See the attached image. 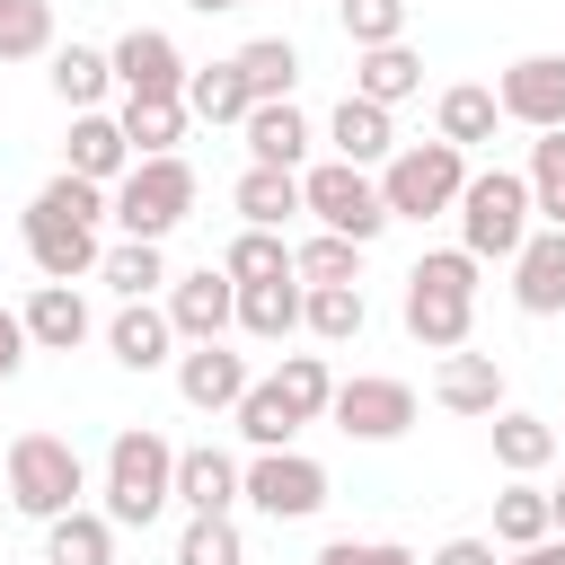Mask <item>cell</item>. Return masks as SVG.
Masks as SVG:
<instances>
[{"instance_id": "obj_20", "label": "cell", "mask_w": 565, "mask_h": 565, "mask_svg": "<svg viewBox=\"0 0 565 565\" xmlns=\"http://www.w3.org/2000/svg\"><path fill=\"white\" fill-rule=\"evenodd\" d=\"M433 406H450V415H494L503 406V362L494 353H441V371H433Z\"/></svg>"}, {"instance_id": "obj_17", "label": "cell", "mask_w": 565, "mask_h": 565, "mask_svg": "<svg viewBox=\"0 0 565 565\" xmlns=\"http://www.w3.org/2000/svg\"><path fill=\"white\" fill-rule=\"evenodd\" d=\"M62 168H71V177H88V185H115V177L132 168L124 124H115L106 106H79V115H71V141H62Z\"/></svg>"}, {"instance_id": "obj_49", "label": "cell", "mask_w": 565, "mask_h": 565, "mask_svg": "<svg viewBox=\"0 0 565 565\" xmlns=\"http://www.w3.org/2000/svg\"><path fill=\"white\" fill-rule=\"evenodd\" d=\"M194 18H221V9H247V0H185Z\"/></svg>"}, {"instance_id": "obj_24", "label": "cell", "mask_w": 565, "mask_h": 565, "mask_svg": "<svg viewBox=\"0 0 565 565\" xmlns=\"http://www.w3.org/2000/svg\"><path fill=\"white\" fill-rule=\"evenodd\" d=\"M230 212H238L247 230H282V221L300 212V168H256V159H247V177L230 185Z\"/></svg>"}, {"instance_id": "obj_28", "label": "cell", "mask_w": 565, "mask_h": 565, "mask_svg": "<svg viewBox=\"0 0 565 565\" xmlns=\"http://www.w3.org/2000/svg\"><path fill=\"white\" fill-rule=\"evenodd\" d=\"M238 327H247L256 344H282V335H300V274L238 282Z\"/></svg>"}, {"instance_id": "obj_42", "label": "cell", "mask_w": 565, "mask_h": 565, "mask_svg": "<svg viewBox=\"0 0 565 565\" xmlns=\"http://www.w3.org/2000/svg\"><path fill=\"white\" fill-rule=\"evenodd\" d=\"M274 388L300 406V424H318V415H327V397H335V371H327V353H282Z\"/></svg>"}, {"instance_id": "obj_37", "label": "cell", "mask_w": 565, "mask_h": 565, "mask_svg": "<svg viewBox=\"0 0 565 565\" xmlns=\"http://www.w3.org/2000/svg\"><path fill=\"white\" fill-rule=\"evenodd\" d=\"M177 565H247V539L230 512H185L177 530Z\"/></svg>"}, {"instance_id": "obj_50", "label": "cell", "mask_w": 565, "mask_h": 565, "mask_svg": "<svg viewBox=\"0 0 565 565\" xmlns=\"http://www.w3.org/2000/svg\"><path fill=\"white\" fill-rule=\"evenodd\" d=\"M0 494H9V468H0Z\"/></svg>"}, {"instance_id": "obj_38", "label": "cell", "mask_w": 565, "mask_h": 565, "mask_svg": "<svg viewBox=\"0 0 565 565\" xmlns=\"http://www.w3.org/2000/svg\"><path fill=\"white\" fill-rule=\"evenodd\" d=\"M221 274H230V282H274V274H291L282 230H247V221H238V238L221 247Z\"/></svg>"}, {"instance_id": "obj_19", "label": "cell", "mask_w": 565, "mask_h": 565, "mask_svg": "<svg viewBox=\"0 0 565 565\" xmlns=\"http://www.w3.org/2000/svg\"><path fill=\"white\" fill-rule=\"evenodd\" d=\"M106 353H115L124 371H159V362H177V327H168V309L124 300V309L106 318Z\"/></svg>"}, {"instance_id": "obj_36", "label": "cell", "mask_w": 565, "mask_h": 565, "mask_svg": "<svg viewBox=\"0 0 565 565\" xmlns=\"http://www.w3.org/2000/svg\"><path fill=\"white\" fill-rule=\"evenodd\" d=\"M97 274H106L124 300H150V291L168 282V256H159V238H115V247L97 256Z\"/></svg>"}, {"instance_id": "obj_33", "label": "cell", "mask_w": 565, "mask_h": 565, "mask_svg": "<svg viewBox=\"0 0 565 565\" xmlns=\"http://www.w3.org/2000/svg\"><path fill=\"white\" fill-rule=\"evenodd\" d=\"M44 79H53V97L79 115V106H97V97L115 88V62H106L97 44H53V71H44Z\"/></svg>"}, {"instance_id": "obj_22", "label": "cell", "mask_w": 565, "mask_h": 565, "mask_svg": "<svg viewBox=\"0 0 565 565\" xmlns=\"http://www.w3.org/2000/svg\"><path fill=\"white\" fill-rule=\"evenodd\" d=\"M327 141H335V159L380 168V159L397 150V124H388V106H371V97H353V88H344V106L327 115Z\"/></svg>"}, {"instance_id": "obj_16", "label": "cell", "mask_w": 565, "mask_h": 565, "mask_svg": "<svg viewBox=\"0 0 565 565\" xmlns=\"http://www.w3.org/2000/svg\"><path fill=\"white\" fill-rule=\"evenodd\" d=\"M18 327H26V344H35V353H79V344L97 335V318H88L79 282H35V291H26V309H18Z\"/></svg>"}, {"instance_id": "obj_46", "label": "cell", "mask_w": 565, "mask_h": 565, "mask_svg": "<svg viewBox=\"0 0 565 565\" xmlns=\"http://www.w3.org/2000/svg\"><path fill=\"white\" fill-rule=\"evenodd\" d=\"M18 362H26V327L18 309H0V380H18Z\"/></svg>"}, {"instance_id": "obj_32", "label": "cell", "mask_w": 565, "mask_h": 565, "mask_svg": "<svg viewBox=\"0 0 565 565\" xmlns=\"http://www.w3.org/2000/svg\"><path fill=\"white\" fill-rule=\"evenodd\" d=\"M115 124H124L132 159H159V150H177V141H185V124H194V115H185V97H124V115H115Z\"/></svg>"}, {"instance_id": "obj_30", "label": "cell", "mask_w": 565, "mask_h": 565, "mask_svg": "<svg viewBox=\"0 0 565 565\" xmlns=\"http://www.w3.org/2000/svg\"><path fill=\"white\" fill-rule=\"evenodd\" d=\"M230 415H238L247 450H291V441H300V406H291L274 380H247V397H238Z\"/></svg>"}, {"instance_id": "obj_15", "label": "cell", "mask_w": 565, "mask_h": 565, "mask_svg": "<svg viewBox=\"0 0 565 565\" xmlns=\"http://www.w3.org/2000/svg\"><path fill=\"white\" fill-rule=\"evenodd\" d=\"M512 309L521 318H565V230H530L512 247Z\"/></svg>"}, {"instance_id": "obj_29", "label": "cell", "mask_w": 565, "mask_h": 565, "mask_svg": "<svg viewBox=\"0 0 565 565\" xmlns=\"http://www.w3.org/2000/svg\"><path fill=\"white\" fill-rule=\"evenodd\" d=\"M230 62H238V79H247V97H256V106L300 88V44H291V35H247Z\"/></svg>"}, {"instance_id": "obj_26", "label": "cell", "mask_w": 565, "mask_h": 565, "mask_svg": "<svg viewBox=\"0 0 565 565\" xmlns=\"http://www.w3.org/2000/svg\"><path fill=\"white\" fill-rule=\"evenodd\" d=\"M177 503H185V512H230V503H238V459L212 450V441L177 450Z\"/></svg>"}, {"instance_id": "obj_40", "label": "cell", "mask_w": 565, "mask_h": 565, "mask_svg": "<svg viewBox=\"0 0 565 565\" xmlns=\"http://www.w3.org/2000/svg\"><path fill=\"white\" fill-rule=\"evenodd\" d=\"M53 53V0H0V62Z\"/></svg>"}, {"instance_id": "obj_48", "label": "cell", "mask_w": 565, "mask_h": 565, "mask_svg": "<svg viewBox=\"0 0 565 565\" xmlns=\"http://www.w3.org/2000/svg\"><path fill=\"white\" fill-rule=\"evenodd\" d=\"M547 530L565 539V486H547Z\"/></svg>"}, {"instance_id": "obj_27", "label": "cell", "mask_w": 565, "mask_h": 565, "mask_svg": "<svg viewBox=\"0 0 565 565\" xmlns=\"http://www.w3.org/2000/svg\"><path fill=\"white\" fill-rule=\"evenodd\" d=\"M44 565H115V521L88 512V503L53 512L44 521Z\"/></svg>"}, {"instance_id": "obj_7", "label": "cell", "mask_w": 565, "mask_h": 565, "mask_svg": "<svg viewBox=\"0 0 565 565\" xmlns=\"http://www.w3.org/2000/svg\"><path fill=\"white\" fill-rule=\"evenodd\" d=\"M0 468H9V503H18L26 521H53V512H71V503L88 494V459H79L62 433H18V441L0 450Z\"/></svg>"}, {"instance_id": "obj_14", "label": "cell", "mask_w": 565, "mask_h": 565, "mask_svg": "<svg viewBox=\"0 0 565 565\" xmlns=\"http://www.w3.org/2000/svg\"><path fill=\"white\" fill-rule=\"evenodd\" d=\"M247 380H256V371H247V353H230L221 335L177 353V397H185L194 415H230V406L247 397Z\"/></svg>"}, {"instance_id": "obj_12", "label": "cell", "mask_w": 565, "mask_h": 565, "mask_svg": "<svg viewBox=\"0 0 565 565\" xmlns=\"http://www.w3.org/2000/svg\"><path fill=\"white\" fill-rule=\"evenodd\" d=\"M168 327H177V344H212V335H230L238 327V282L221 274V265H194V274H168Z\"/></svg>"}, {"instance_id": "obj_2", "label": "cell", "mask_w": 565, "mask_h": 565, "mask_svg": "<svg viewBox=\"0 0 565 565\" xmlns=\"http://www.w3.org/2000/svg\"><path fill=\"white\" fill-rule=\"evenodd\" d=\"M477 256L468 247H424L415 265H406V300H397V318H406V335L424 344V353H459L468 344V327H477Z\"/></svg>"}, {"instance_id": "obj_21", "label": "cell", "mask_w": 565, "mask_h": 565, "mask_svg": "<svg viewBox=\"0 0 565 565\" xmlns=\"http://www.w3.org/2000/svg\"><path fill=\"white\" fill-rule=\"evenodd\" d=\"M424 88V53L397 35V44H362L353 53V97H371V106H406Z\"/></svg>"}, {"instance_id": "obj_25", "label": "cell", "mask_w": 565, "mask_h": 565, "mask_svg": "<svg viewBox=\"0 0 565 565\" xmlns=\"http://www.w3.org/2000/svg\"><path fill=\"white\" fill-rule=\"evenodd\" d=\"M300 327H309L318 344H353V335L371 327L362 282H300Z\"/></svg>"}, {"instance_id": "obj_47", "label": "cell", "mask_w": 565, "mask_h": 565, "mask_svg": "<svg viewBox=\"0 0 565 565\" xmlns=\"http://www.w3.org/2000/svg\"><path fill=\"white\" fill-rule=\"evenodd\" d=\"M503 565H565V539H556V530H547V539H530V547H512V556H503Z\"/></svg>"}, {"instance_id": "obj_35", "label": "cell", "mask_w": 565, "mask_h": 565, "mask_svg": "<svg viewBox=\"0 0 565 565\" xmlns=\"http://www.w3.org/2000/svg\"><path fill=\"white\" fill-rule=\"evenodd\" d=\"M521 185H530V212H539L547 230H565V124L530 141V168H521Z\"/></svg>"}, {"instance_id": "obj_31", "label": "cell", "mask_w": 565, "mask_h": 565, "mask_svg": "<svg viewBox=\"0 0 565 565\" xmlns=\"http://www.w3.org/2000/svg\"><path fill=\"white\" fill-rule=\"evenodd\" d=\"M494 124H503V106H494V88H477V79L441 88V106H433V132H441V141H459V150L494 141Z\"/></svg>"}, {"instance_id": "obj_18", "label": "cell", "mask_w": 565, "mask_h": 565, "mask_svg": "<svg viewBox=\"0 0 565 565\" xmlns=\"http://www.w3.org/2000/svg\"><path fill=\"white\" fill-rule=\"evenodd\" d=\"M238 132H247V159H256V168H300V159H309V115H300L291 97L247 106V115H238Z\"/></svg>"}, {"instance_id": "obj_5", "label": "cell", "mask_w": 565, "mask_h": 565, "mask_svg": "<svg viewBox=\"0 0 565 565\" xmlns=\"http://www.w3.org/2000/svg\"><path fill=\"white\" fill-rule=\"evenodd\" d=\"M194 168H185V150H159V159H132L115 185H106V221L124 230V238H168L185 212H194Z\"/></svg>"}, {"instance_id": "obj_43", "label": "cell", "mask_w": 565, "mask_h": 565, "mask_svg": "<svg viewBox=\"0 0 565 565\" xmlns=\"http://www.w3.org/2000/svg\"><path fill=\"white\" fill-rule=\"evenodd\" d=\"M335 18H344V44H353V53L406 35V0H335Z\"/></svg>"}, {"instance_id": "obj_9", "label": "cell", "mask_w": 565, "mask_h": 565, "mask_svg": "<svg viewBox=\"0 0 565 565\" xmlns=\"http://www.w3.org/2000/svg\"><path fill=\"white\" fill-rule=\"evenodd\" d=\"M327 424H335L344 441H406V433H415V388L388 380V371H353V380H335Z\"/></svg>"}, {"instance_id": "obj_11", "label": "cell", "mask_w": 565, "mask_h": 565, "mask_svg": "<svg viewBox=\"0 0 565 565\" xmlns=\"http://www.w3.org/2000/svg\"><path fill=\"white\" fill-rule=\"evenodd\" d=\"M106 62H115V88L124 97H185V71H194L168 26H124L106 44Z\"/></svg>"}, {"instance_id": "obj_34", "label": "cell", "mask_w": 565, "mask_h": 565, "mask_svg": "<svg viewBox=\"0 0 565 565\" xmlns=\"http://www.w3.org/2000/svg\"><path fill=\"white\" fill-rule=\"evenodd\" d=\"M256 97H247V79H238V62H194L185 71V115H203V124H238Z\"/></svg>"}, {"instance_id": "obj_6", "label": "cell", "mask_w": 565, "mask_h": 565, "mask_svg": "<svg viewBox=\"0 0 565 565\" xmlns=\"http://www.w3.org/2000/svg\"><path fill=\"white\" fill-rule=\"evenodd\" d=\"M459 247L477 256V265H512V247L539 230V212H530V185L512 177V168H468V185H459Z\"/></svg>"}, {"instance_id": "obj_3", "label": "cell", "mask_w": 565, "mask_h": 565, "mask_svg": "<svg viewBox=\"0 0 565 565\" xmlns=\"http://www.w3.org/2000/svg\"><path fill=\"white\" fill-rule=\"evenodd\" d=\"M177 503V441H159L150 424H124L106 441V521L115 530H150L159 512Z\"/></svg>"}, {"instance_id": "obj_4", "label": "cell", "mask_w": 565, "mask_h": 565, "mask_svg": "<svg viewBox=\"0 0 565 565\" xmlns=\"http://www.w3.org/2000/svg\"><path fill=\"white\" fill-rule=\"evenodd\" d=\"M459 185H468V150L459 141H397L388 159H380V203H388V221H441L450 203H459Z\"/></svg>"}, {"instance_id": "obj_13", "label": "cell", "mask_w": 565, "mask_h": 565, "mask_svg": "<svg viewBox=\"0 0 565 565\" xmlns=\"http://www.w3.org/2000/svg\"><path fill=\"white\" fill-rule=\"evenodd\" d=\"M494 106H503V124L556 132V124H565V53H521V62H503Z\"/></svg>"}, {"instance_id": "obj_8", "label": "cell", "mask_w": 565, "mask_h": 565, "mask_svg": "<svg viewBox=\"0 0 565 565\" xmlns=\"http://www.w3.org/2000/svg\"><path fill=\"white\" fill-rule=\"evenodd\" d=\"M300 212H309L318 230L353 238V247H371V238L388 230L380 177H371V168H353V159H318V168H300Z\"/></svg>"}, {"instance_id": "obj_41", "label": "cell", "mask_w": 565, "mask_h": 565, "mask_svg": "<svg viewBox=\"0 0 565 565\" xmlns=\"http://www.w3.org/2000/svg\"><path fill=\"white\" fill-rule=\"evenodd\" d=\"M291 274H300V282H362V247L335 238V230H318V238L291 247Z\"/></svg>"}, {"instance_id": "obj_45", "label": "cell", "mask_w": 565, "mask_h": 565, "mask_svg": "<svg viewBox=\"0 0 565 565\" xmlns=\"http://www.w3.org/2000/svg\"><path fill=\"white\" fill-rule=\"evenodd\" d=\"M424 565H503V556H494V539H441Z\"/></svg>"}, {"instance_id": "obj_10", "label": "cell", "mask_w": 565, "mask_h": 565, "mask_svg": "<svg viewBox=\"0 0 565 565\" xmlns=\"http://www.w3.org/2000/svg\"><path fill=\"white\" fill-rule=\"evenodd\" d=\"M238 503H256L265 521H309L327 512V468L309 450H256L238 468Z\"/></svg>"}, {"instance_id": "obj_1", "label": "cell", "mask_w": 565, "mask_h": 565, "mask_svg": "<svg viewBox=\"0 0 565 565\" xmlns=\"http://www.w3.org/2000/svg\"><path fill=\"white\" fill-rule=\"evenodd\" d=\"M97 221H106V185H88V177L62 168V177L26 203V256H35V274H44V282H79V274H97V256H106Z\"/></svg>"}, {"instance_id": "obj_23", "label": "cell", "mask_w": 565, "mask_h": 565, "mask_svg": "<svg viewBox=\"0 0 565 565\" xmlns=\"http://www.w3.org/2000/svg\"><path fill=\"white\" fill-rule=\"evenodd\" d=\"M486 433H494V468H503V477H539V468L556 459V424H547V415L494 406V415H486Z\"/></svg>"}, {"instance_id": "obj_39", "label": "cell", "mask_w": 565, "mask_h": 565, "mask_svg": "<svg viewBox=\"0 0 565 565\" xmlns=\"http://www.w3.org/2000/svg\"><path fill=\"white\" fill-rule=\"evenodd\" d=\"M530 539H547V486L512 477L494 494V547H530Z\"/></svg>"}, {"instance_id": "obj_44", "label": "cell", "mask_w": 565, "mask_h": 565, "mask_svg": "<svg viewBox=\"0 0 565 565\" xmlns=\"http://www.w3.org/2000/svg\"><path fill=\"white\" fill-rule=\"evenodd\" d=\"M318 565H424L415 547H397V539H327L318 547Z\"/></svg>"}]
</instances>
